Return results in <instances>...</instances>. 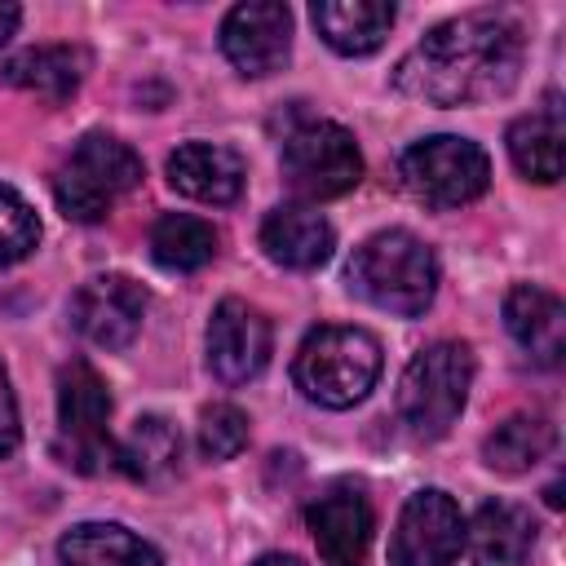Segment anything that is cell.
Instances as JSON below:
<instances>
[{"instance_id": "1", "label": "cell", "mask_w": 566, "mask_h": 566, "mask_svg": "<svg viewBox=\"0 0 566 566\" xmlns=\"http://www.w3.org/2000/svg\"><path fill=\"white\" fill-rule=\"evenodd\" d=\"M522 27L509 13L478 9L433 27L398 66L394 88L433 106H464L504 97L522 71Z\"/></svg>"}, {"instance_id": "3", "label": "cell", "mask_w": 566, "mask_h": 566, "mask_svg": "<svg viewBox=\"0 0 566 566\" xmlns=\"http://www.w3.org/2000/svg\"><path fill=\"white\" fill-rule=\"evenodd\" d=\"M376 376H380V345L363 327H314L292 358L296 389L332 411L367 398Z\"/></svg>"}, {"instance_id": "14", "label": "cell", "mask_w": 566, "mask_h": 566, "mask_svg": "<svg viewBox=\"0 0 566 566\" xmlns=\"http://www.w3.org/2000/svg\"><path fill=\"white\" fill-rule=\"evenodd\" d=\"M504 327L539 367L562 363V354H566V310L553 292H544L535 283H517L504 296Z\"/></svg>"}, {"instance_id": "29", "label": "cell", "mask_w": 566, "mask_h": 566, "mask_svg": "<svg viewBox=\"0 0 566 566\" xmlns=\"http://www.w3.org/2000/svg\"><path fill=\"white\" fill-rule=\"evenodd\" d=\"M256 566H305L301 557H292V553H265Z\"/></svg>"}, {"instance_id": "17", "label": "cell", "mask_w": 566, "mask_h": 566, "mask_svg": "<svg viewBox=\"0 0 566 566\" xmlns=\"http://www.w3.org/2000/svg\"><path fill=\"white\" fill-rule=\"evenodd\" d=\"M332 226L314 212V208H301V203H283L274 208L265 221H261V248L274 265L283 270H314L332 256Z\"/></svg>"}, {"instance_id": "24", "label": "cell", "mask_w": 566, "mask_h": 566, "mask_svg": "<svg viewBox=\"0 0 566 566\" xmlns=\"http://www.w3.org/2000/svg\"><path fill=\"white\" fill-rule=\"evenodd\" d=\"M548 451H553V424L544 416H509L482 442V460L495 473H509V478L535 469Z\"/></svg>"}, {"instance_id": "4", "label": "cell", "mask_w": 566, "mask_h": 566, "mask_svg": "<svg viewBox=\"0 0 566 566\" xmlns=\"http://www.w3.org/2000/svg\"><path fill=\"white\" fill-rule=\"evenodd\" d=\"M473 385V354L464 340L424 345L398 380V416L416 438H442L464 411Z\"/></svg>"}, {"instance_id": "9", "label": "cell", "mask_w": 566, "mask_h": 566, "mask_svg": "<svg viewBox=\"0 0 566 566\" xmlns=\"http://www.w3.org/2000/svg\"><path fill=\"white\" fill-rule=\"evenodd\" d=\"M460 548H464L460 504L438 486L407 495L389 539V566H455Z\"/></svg>"}, {"instance_id": "7", "label": "cell", "mask_w": 566, "mask_h": 566, "mask_svg": "<svg viewBox=\"0 0 566 566\" xmlns=\"http://www.w3.org/2000/svg\"><path fill=\"white\" fill-rule=\"evenodd\" d=\"M111 394L106 380L84 363H66L57 371V455L80 473L115 469V442L106 438Z\"/></svg>"}, {"instance_id": "10", "label": "cell", "mask_w": 566, "mask_h": 566, "mask_svg": "<svg viewBox=\"0 0 566 566\" xmlns=\"http://www.w3.org/2000/svg\"><path fill=\"white\" fill-rule=\"evenodd\" d=\"M146 318V292L124 274H97L71 296L75 332L97 349H124Z\"/></svg>"}, {"instance_id": "2", "label": "cell", "mask_w": 566, "mask_h": 566, "mask_svg": "<svg viewBox=\"0 0 566 566\" xmlns=\"http://www.w3.org/2000/svg\"><path fill=\"white\" fill-rule=\"evenodd\" d=\"M345 279L367 305L416 318L438 292V261L411 230H380L354 248Z\"/></svg>"}, {"instance_id": "22", "label": "cell", "mask_w": 566, "mask_h": 566, "mask_svg": "<svg viewBox=\"0 0 566 566\" xmlns=\"http://www.w3.org/2000/svg\"><path fill=\"white\" fill-rule=\"evenodd\" d=\"M177 460H181V433L164 416L133 420L128 438L115 447V469L137 482H159V478L177 473Z\"/></svg>"}, {"instance_id": "13", "label": "cell", "mask_w": 566, "mask_h": 566, "mask_svg": "<svg viewBox=\"0 0 566 566\" xmlns=\"http://www.w3.org/2000/svg\"><path fill=\"white\" fill-rule=\"evenodd\" d=\"M310 535L318 544V557L327 566H363L367 544H371V504L363 486H332L305 509Z\"/></svg>"}, {"instance_id": "21", "label": "cell", "mask_w": 566, "mask_h": 566, "mask_svg": "<svg viewBox=\"0 0 566 566\" xmlns=\"http://www.w3.org/2000/svg\"><path fill=\"white\" fill-rule=\"evenodd\" d=\"M509 155H513L517 172L531 177V181L548 186V181L562 177V102H557V93H548L539 111L513 119Z\"/></svg>"}, {"instance_id": "23", "label": "cell", "mask_w": 566, "mask_h": 566, "mask_svg": "<svg viewBox=\"0 0 566 566\" xmlns=\"http://www.w3.org/2000/svg\"><path fill=\"white\" fill-rule=\"evenodd\" d=\"M150 256H155V265H164V270L190 274V270H199V265H208V261L217 256V230H212L203 217L164 212V217L150 226Z\"/></svg>"}, {"instance_id": "15", "label": "cell", "mask_w": 566, "mask_h": 566, "mask_svg": "<svg viewBox=\"0 0 566 566\" xmlns=\"http://www.w3.org/2000/svg\"><path fill=\"white\" fill-rule=\"evenodd\" d=\"M168 181L199 203H234L243 190V159L217 142H186L168 155Z\"/></svg>"}, {"instance_id": "19", "label": "cell", "mask_w": 566, "mask_h": 566, "mask_svg": "<svg viewBox=\"0 0 566 566\" xmlns=\"http://www.w3.org/2000/svg\"><path fill=\"white\" fill-rule=\"evenodd\" d=\"M84 66H88L84 49H71V44H35V49H22V53H13L4 62V80L18 84V88H27V93H35L49 106H57V102H66L80 88Z\"/></svg>"}, {"instance_id": "12", "label": "cell", "mask_w": 566, "mask_h": 566, "mask_svg": "<svg viewBox=\"0 0 566 566\" xmlns=\"http://www.w3.org/2000/svg\"><path fill=\"white\" fill-rule=\"evenodd\" d=\"M221 53L239 75H270L292 53V13L287 4H234L221 22Z\"/></svg>"}, {"instance_id": "5", "label": "cell", "mask_w": 566, "mask_h": 566, "mask_svg": "<svg viewBox=\"0 0 566 566\" xmlns=\"http://www.w3.org/2000/svg\"><path fill=\"white\" fill-rule=\"evenodd\" d=\"M142 181V159L111 133H84L53 177V199L71 221H102Z\"/></svg>"}, {"instance_id": "27", "label": "cell", "mask_w": 566, "mask_h": 566, "mask_svg": "<svg viewBox=\"0 0 566 566\" xmlns=\"http://www.w3.org/2000/svg\"><path fill=\"white\" fill-rule=\"evenodd\" d=\"M18 447V402H13V389H9V376L0 367V460Z\"/></svg>"}, {"instance_id": "28", "label": "cell", "mask_w": 566, "mask_h": 566, "mask_svg": "<svg viewBox=\"0 0 566 566\" xmlns=\"http://www.w3.org/2000/svg\"><path fill=\"white\" fill-rule=\"evenodd\" d=\"M18 18H22V9H18V4H9V0H0V44H4L9 35H13Z\"/></svg>"}, {"instance_id": "16", "label": "cell", "mask_w": 566, "mask_h": 566, "mask_svg": "<svg viewBox=\"0 0 566 566\" xmlns=\"http://www.w3.org/2000/svg\"><path fill=\"white\" fill-rule=\"evenodd\" d=\"M464 544L473 566H522L535 548V517L522 504L491 500L464 526Z\"/></svg>"}, {"instance_id": "20", "label": "cell", "mask_w": 566, "mask_h": 566, "mask_svg": "<svg viewBox=\"0 0 566 566\" xmlns=\"http://www.w3.org/2000/svg\"><path fill=\"white\" fill-rule=\"evenodd\" d=\"M57 562L62 566H164L159 553L142 535H133V531H124L115 522H80V526H71L62 535V544H57Z\"/></svg>"}, {"instance_id": "18", "label": "cell", "mask_w": 566, "mask_h": 566, "mask_svg": "<svg viewBox=\"0 0 566 566\" xmlns=\"http://www.w3.org/2000/svg\"><path fill=\"white\" fill-rule=\"evenodd\" d=\"M314 27L336 53L363 57L385 44V35L394 27V4H385V0H318Z\"/></svg>"}, {"instance_id": "6", "label": "cell", "mask_w": 566, "mask_h": 566, "mask_svg": "<svg viewBox=\"0 0 566 566\" xmlns=\"http://www.w3.org/2000/svg\"><path fill=\"white\" fill-rule=\"evenodd\" d=\"M398 181L424 208H464L486 190L491 159L478 142L438 133V137H424L402 150Z\"/></svg>"}, {"instance_id": "26", "label": "cell", "mask_w": 566, "mask_h": 566, "mask_svg": "<svg viewBox=\"0 0 566 566\" xmlns=\"http://www.w3.org/2000/svg\"><path fill=\"white\" fill-rule=\"evenodd\" d=\"M248 447V416L234 402H212L199 416V451L208 460H230Z\"/></svg>"}, {"instance_id": "25", "label": "cell", "mask_w": 566, "mask_h": 566, "mask_svg": "<svg viewBox=\"0 0 566 566\" xmlns=\"http://www.w3.org/2000/svg\"><path fill=\"white\" fill-rule=\"evenodd\" d=\"M35 243H40V221H35L31 203L18 190L0 186V270L31 256Z\"/></svg>"}, {"instance_id": "11", "label": "cell", "mask_w": 566, "mask_h": 566, "mask_svg": "<svg viewBox=\"0 0 566 566\" xmlns=\"http://www.w3.org/2000/svg\"><path fill=\"white\" fill-rule=\"evenodd\" d=\"M270 363V318L239 301L226 296L212 318H208V367L217 380L226 385H248L252 376H261V367Z\"/></svg>"}, {"instance_id": "8", "label": "cell", "mask_w": 566, "mask_h": 566, "mask_svg": "<svg viewBox=\"0 0 566 566\" xmlns=\"http://www.w3.org/2000/svg\"><path fill=\"white\" fill-rule=\"evenodd\" d=\"M283 177L301 199H336L358 186L363 150L349 128L332 119H305L283 137Z\"/></svg>"}]
</instances>
